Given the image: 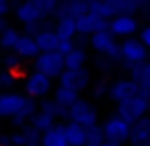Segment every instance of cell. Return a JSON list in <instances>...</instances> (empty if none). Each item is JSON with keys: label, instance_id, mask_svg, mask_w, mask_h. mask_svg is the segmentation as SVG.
Listing matches in <instances>:
<instances>
[{"label": "cell", "instance_id": "cell-1", "mask_svg": "<svg viewBox=\"0 0 150 146\" xmlns=\"http://www.w3.org/2000/svg\"><path fill=\"white\" fill-rule=\"evenodd\" d=\"M33 66L36 72L48 76L50 80H57L59 74L65 70V63H63V55L59 51H40L36 57L33 59Z\"/></svg>", "mask_w": 150, "mask_h": 146}, {"label": "cell", "instance_id": "cell-2", "mask_svg": "<svg viewBox=\"0 0 150 146\" xmlns=\"http://www.w3.org/2000/svg\"><path fill=\"white\" fill-rule=\"evenodd\" d=\"M148 106H150L148 97L137 93V95H133V97L125 99V101L118 102L116 116H120L122 120H125L127 123H131V121H135V120H139V118L146 116Z\"/></svg>", "mask_w": 150, "mask_h": 146}, {"label": "cell", "instance_id": "cell-3", "mask_svg": "<svg viewBox=\"0 0 150 146\" xmlns=\"http://www.w3.org/2000/svg\"><path fill=\"white\" fill-rule=\"evenodd\" d=\"M51 89H53V80H50L48 76L36 72V70L29 72L23 80V95L34 99V101L46 99L51 93Z\"/></svg>", "mask_w": 150, "mask_h": 146}, {"label": "cell", "instance_id": "cell-4", "mask_svg": "<svg viewBox=\"0 0 150 146\" xmlns=\"http://www.w3.org/2000/svg\"><path fill=\"white\" fill-rule=\"evenodd\" d=\"M67 118L69 121H74V123H80L84 127H91V125L97 123V108L88 101V99H80L78 97L72 104L67 108Z\"/></svg>", "mask_w": 150, "mask_h": 146}, {"label": "cell", "instance_id": "cell-5", "mask_svg": "<svg viewBox=\"0 0 150 146\" xmlns=\"http://www.w3.org/2000/svg\"><path fill=\"white\" fill-rule=\"evenodd\" d=\"M106 30L114 38H129L139 30V19L133 13H118L108 19Z\"/></svg>", "mask_w": 150, "mask_h": 146}, {"label": "cell", "instance_id": "cell-6", "mask_svg": "<svg viewBox=\"0 0 150 146\" xmlns=\"http://www.w3.org/2000/svg\"><path fill=\"white\" fill-rule=\"evenodd\" d=\"M129 125L125 120H122L120 116H110L105 120V123L101 125V131H103V137L105 140L108 142H114L118 146H122L124 142H127V137H129Z\"/></svg>", "mask_w": 150, "mask_h": 146}, {"label": "cell", "instance_id": "cell-7", "mask_svg": "<svg viewBox=\"0 0 150 146\" xmlns=\"http://www.w3.org/2000/svg\"><path fill=\"white\" fill-rule=\"evenodd\" d=\"M120 55H122V63L125 66H131L135 63L146 61L148 48L141 44L135 36H129V38H124V42L120 44Z\"/></svg>", "mask_w": 150, "mask_h": 146}, {"label": "cell", "instance_id": "cell-8", "mask_svg": "<svg viewBox=\"0 0 150 146\" xmlns=\"http://www.w3.org/2000/svg\"><path fill=\"white\" fill-rule=\"evenodd\" d=\"M106 25H108V19H103L93 11H88L84 15H78L74 19V27H76V34L78 36H86L89 38L93 32H99V30H105Z\"/></svg>", "mask_w": 150, "mask_h": 146}, {"label": "cell", "instance_id": "cell-9", "mask_svg": "<svg viewBox=\"0 0 150 146\" xmlns=\"http://www.w3.org/2000/svg\"><path fill=\"white\" fill-rule=\"evenodd\" d=\"M59 85H65L69 89H74V91H84L86 87H89L91 84V76H89V70L86 68H76V70H63L59 74Z\"/></svg>", "mask_w": 150, "mask_h": 146}, {"label": "cell", "instance_id": "cell-10", "mask_svg": "<svg viewBox=\"0 0 150 146\" xmlns=\"http://www.w3.org/2000/svg\"><path fill=\"white\" fill-rule=\"evenodd\" d=\"M27 97L19 91H2L0 93V118L10 120L21 112Z\"/></svg>", "mask_w": 150, "mask_h": 146}, {"label": "cell", "instance_id": "cell-11", "mask_svg": "<svg viewBox=\"0 0 150 146\" xmlns=\"http://www.w3.org/2000/svg\"><path fill=\"white\" fill-rule=\"evenodd\" d=\"M127 142L131 146H150V120H148V116H143L139 120L131 121Z\"/></svg>", "mask_w": 150, "mask_h": 146}, {"label": "cell", "instance_id": "cell-12", "mask_svg": "<svg viewBox=\"0 0 150 146\" xmlns=\"http://www.w3.org/2000/svg\"><path fill=\"white\" fill-rule=\"evenodd\" d=\"M129 68V80H133L141 89V95L150 99V63L141 61L135 65L127 66Z\"/></svg>", "mask_w": 150, "mask_h": 146}, {"label": "cell", "instance_id": "cell-13", "mask_svg": "<svg viewBox=\"0 0 150 146\" xmlns=\"http://www.w3.org/2000/svg\"><path fill=\"white\" fill-rule=\"evenodd\" d=\"M137 93H141L139 85L133 80H129V78H120V80L112 82V84L108 85V97L112 99L114 102L125 101V99L137 95Z\"/></svg>", "mask_w": 150, "mask_h": 146}, {"label": "cell", "instance_id": "cell-14", "mask_svg": "<svg viewBox=\"0 0 150 146\" xmlns=\"http://www.w3.org/2000/svg\"><path fill=\"white\" fill-rule=\"evenodd\" d=\"M15 19L23 25H34V23H40L46 17L40 13V10L36 8V4L33 0H21L15 6Z\"/></svg>", "mask_w": 150, "mask_h": 146}, {"label": "cell", "instance_id": "cell-15", "mask_svg": "<svg viewBox=\"0 0 150 146\" xmlns=\"http://www.w3.org/2000/svg\"><path fill=\"white\" fill-rule=\"evenodd\" d=\"M13 53L17 57H21L23 61H33L40 51H38L36 42H34V38L30 34H19L17 42L13 46Z\"/></svg>", "mask_w": 150, "mask_h": 146}, {"label": "cell", "instance_id": "cell-16", "mask_svg": "<svg viewBox=\"0 0 150 146\" xmlns=\"http://www.w3.org/2000/svg\"><path fill=\"white\" fill-rule=\"evenodd\" d=\"M63 131H65V139L69 146H86L88 142V127L74 121H67L63 123Z\"/></svg>", "mask_w": 150, "mask_h": 146}, {"label": "cell", "instance_id": "cell-17", "mask_svg": "<svg viewBox=\"0 0 150 146\" xmlns=\"http://www.w3.org/2000/svg\"><path fill=\"white\" fill-rule=\"evenodd\" d=\"M40 146H69L65 139V131H63V123L55 121L50 129L40 133Z\"/></svg>", "mask_w": 150, "mask_h": 146}, {"label": "cell", "instance_id": "cell-18", "mask_svg": "<svg viewBox=\"0 0 150 146\" xmlns=\"http://www.w3.org/2000/svg\"><path fill=\"white\" fill-rule=\"evenodd\" d=\"M33 38H34V42H36L38 51H53V49H57L59 36L55 34L53 29H50V27H44L42 30H38Z\"/></svg>", "mask_w": 150, "mask_h": 146}, {"label": "cell", "instance_id": "cell-19", "mask_svg": "<svg viewBox=\"0 0 150 146\" xmlns=\"http://www.w3.org/2000/svg\"><path fill=\"white\" fill-rule=\"evenodd\" d=\"M63 63H65L67 70H76V68H84L86 63H88V53L84 48L80 46H74L69 53L63 55Z\"/></svg>", "mask_w": 150, "mask_h": 146}, {"label": "cell", "instance_id": "cell-20", "mask_svg": "<svg viewBox=\"0 0 150 146\" xmlns=\"http://www.w3.org/2000/svg\"><path fill=\"white\" fill-rule=\"evenodd\" d=\"M38 110V102L34 101V99H29L27 97V101H25V104H23V108H21V112L17 114V116H13V118H10V123L13 125V127H23V125H27L29 123V120L33 118V114Z\"/></svg>", "mask_w": 150, "mask_h": 146}, {"label": "cell", "instance_id": "cell-21", "mask_svg": "<svg viewBox=\"0 0 150 146\" xmlns=\"http://www.w3.org/2000/svg\"><path fill=\"white\" fill-rule=\"evenodd\" d=\"M114 42H116V38H114L106 29L99 30V32H93L91 36H89V46H91L97 53H101V55H105V51L108 49Z\"/></svg>", "mask_w": 150, "mask_h": 146}, {"label": "cell", "instance_id": "cell-22", "mask_svg": "<svg viewBox=\"0 0 150 146\" xmlns=\"http://www.w3.org/2000/svg\"><path fill=\"white\" fill-rule=\"evenodd\" d=\"M55 34L59 38H76V27H74V17L69 15H61L55 17V27H53Z\"/></svg>", "mask_w": 150, "mask_h": 146}, {"label": "cell", "instance_id": "cell-23", "mask_svg": "<svg viewBox=\"0 0 150 146\" xmlns=\"http://www.w3.org/2000/svg\"><path fill=\"white\" fill-rule=\"evenodd\" d=\"M51 91H53V97H51V99H53L59 106H63V108H69V106L72 104L78 97H80V93H78V91L69 89V87H65V85H57V87L51 89Z\"/></svg>", "mask_w": 150, "mask_h": 146}, {"label": "cell", "instance_id": "cell-24", "mask_svg": "<svg viewBox=\"0 0 150 146\" xmlns=\"http://www.w3.org/2000/svg\"><path fill=\"white\" fill-rule=\"evenodd\" d=\"M38 110L44 114H48L51 118H67V108H63V106H59L57 102L53 101V99H40V104H38Z\"/></svg>", "mask_w": 150, "mask_h": 146}, {"label": "cell", "instance_id": "cell-25", "mask_svg": "<svg viewBox=\"0 0 150 146\" xmlns=\"http://www.w3.org/2000/svg\"><path fill=\"white\" fill-rule=\"evenodd\" d=\"M19 38L17 29L13 27H4L0 30V49H6V51H13V46Z\"/></svg>", "mask_w": 150, "mask_h": 146}, {"label": "cell", "instance_id": "cell-26", "mask_svg": "<svg viewBox=\"0 0 150 146\" xmlns=\"http://www.w3.org/2000/svg\"><path fill=\"white\" fill-rule=\"evenodd\" d=\"M0 63H2L4 70H10L15 76H17L19 72H23V68H25V61H23L21 57H17L15 53H8V55H4V57H0Z\"/></svg>", "mask_w": 150, "mask_h": 146}, {"label": "cell", "instance_id": "cell-27", "mask_svg": "<svg viewBox=\"0 0 150 146\" xmlns=\"http://www.w3.org/2000/svg\"><path fill=\"white\" fill-rule=\"evenodd\" d=\"M29 123L33 125L36 131H46V129H50L51 125L55 123V118H51L48 116V114H44V112H40V110H36V112L33 114V118L29 120Z\"/></svg>", "mask_w": 150, "mask_h": 146}, {"label": "cell", "instance_id": "cell-28", "mask_svg": "<svg viewBox=\"0 0 150 146\" xmlns=\"http://www.w3.org/2000/svg\"><path fill=\"white\" fill-rule=\"evenodd\" d=\"M33 2L36 4V8L40 10V13L44 15V17H50V15L55 13V10H57L61 0H33Z\"/></svg>", "mask_w": 150, "mask_h": 146}, {"label": "cell", "instance_id": "cell-29", "mask_svg": "<svg viewBox=\"0 0 150 146\" xmlns=\"http://www.w3.org/2000/svg\"><path fill=\"white\" fill-rule=\"evenodd\" d=\"M103 140H105V137H103V131H101V125H91V127H88V142L86 146H97L101 144Z\"/></svg>", "mask_w": 150, "mask_h": 146}, {"label": "cell", "instance_id": "cell-30", "mask_svg": "<svg viewBox=\"0 0 150 146\" xmlns=\"http://www.w3.org/2000/svg\"><path fill=\"white\" fill-rule=\"evenodd\" d=\"M15 82H17V76H15L13 72H10V70H0V91H8V89H11L15 85Z\"/></svg>", "mask_w": 150, "mask_h": 146}, {"label": "cell", "instance_id": "cell-31", "mask_svg": "<svg viewBox=\"0 0 150 146\" xmlns=\"http://www.w3.org/2000/svg\"><path fill=\"white\" fill-rule=\"evenodd\" d=\"M105 57L108 59L110 63H120V61H122V55H120V44H118V42H114V44L105 51Z\"/></svg>", "mask_w": 150, "mask_h": 146}, {"label": "cell", "instance_id": "cell-32", "mask_svg": "<svg viewBox=\"0 0 150 146\" xmlns=\"http://www.w3.org/2000/svg\"><path fill=\"white\" fill-rule=\"evenodd\" d=\"M74 46H76L74 44V38H59V44H57V49L55 51H59L61 55H65V53H69Z\"/></svg>", "mask_w": 150, "mask_h": 146}, {"label": "cell", "instance_id": "cell-33", "mask_svg": "<svg viewBox=\"0 0 150 146\" xmlns=\"http://www.w3.org/2000/svg\"><path fill=\"white\" fill-rule=\"evenodd\" d=\"M137 40L141 42L143 46H150V27H139V30H137Z\"/></svg>", "mask_w": 150, "mask_h": 146}, {"label": "cell", "instance_id": "cell-34", "mask_svg": "<svg viewBox=\"0 0 150 146\" xmlns=\"http://www.w3.org/2000/svg\"><path fill=\"white\" fill-rule=\"evenodd\" d=\"M133 4H135V8H137V11H146V8H148V2L150 0H131Z\"/></svg>", "mask_w": 150, "mask_h": 146}, {"label": "cell", "instance_id": "cell-35", "mask_svg": "<svg viewBox=\"0 0 150 146\" xmlns=\"http://www.w3.org/2000/svg\"><path fill=\"white\" fill-rule=\"evenodd\" d=\"M10 8H11V0H0V13L2 15H6L10 11Z\"/></svg>", "mask_w": 150, "mask_h": 146}, {"label": "cell", "instance_id": "cell-36", "mask_svg": "<svg viewBox=\"0 0 150 146\" xmlns=\"http://www.w3.org/2000/svg\"><path fill=\"white\" fill-rule=\"evenodd\" d=\"M103 89H106V84H105V82H101V84H99V85L95 87V91H93V95H95V97H101V95H103Z\"/></svg>", "mask_w": 150, "mask_h": 146}, {"label": "cell", "instance_id": "cell-37", "mask_svg": "<svg viewBox=\"0 0 150 146\" xmlns=\"http://www.w3.org/2000/svg\"><path fill=\"white\" fill-rule=\"evenodd\" d=\"M97 146H118V144H114V142H108V140H103L101 144H97Z\"/></svg>", "mask_w": 150, "mask_h": 146}, {"label": "cell", "instance_id": "cell-38", "mask_svg": "<svg viewBox=\"0 0 150 146\" xmlns=\"http://www.w3.org/2000/svg\"><path fill=\"white\" fill-rule=\"evenodd\" d=\"M4 27H6V21H4V15H2V13H0V30H2V29H4Z\"/></svg>", "mask_w": 150, "mask_h": 146}, {"label": "cell", "instance_id": "cell-39", "mask_svg": "<svg viewBox=\"0 0 150 146\" xmlns=\"http://www.w3.org/2000/svg\"><path fill=\"white\" fill-rule=\"evenodd\" d=\"M101 2H108V0H101Z\"/></svg>", "mask_w": 150, "mask_h": 146}]
</instances>
